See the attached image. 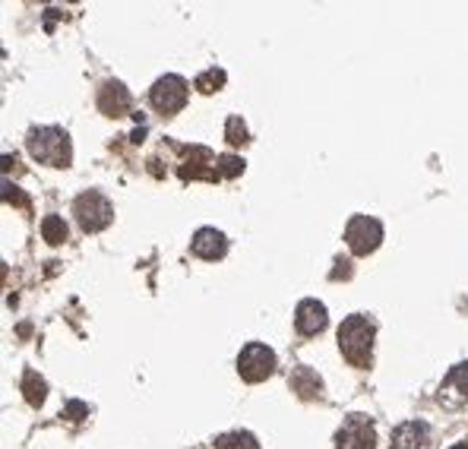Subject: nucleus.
Returning <instances> with one entry per match:
<instances>
[{
  "label": "nucleus",
  "mask_w": 468,
  "mask_h": 449,
  "mask_svg": "<svg viewBox=\"0 0 468 449\" xmlns=\"http://www.w3.org/2000/svg\"><path fill=\"white\" fill-rule=\"evenodd\" d=\"M291 389H295L301 399H316L323 389V380L316 376V370L310 367H297L295 374H291Z\"/></svg>",
  "instance_id": "ddd939ff"
},
{
  "label": "nucleus",
  "mask_w": 468,
  "mask_h": 449,
  "mask_svg": "<svg viewBox=\"0 0 468 449\" xmlns=\"http://www.w3.org/2000/svg\"><path fill=\"white\" fill-rule=\"evenodd\" d=\"M63 414H67L70 421H82V418L89 414V405H82V402H70L67 412H63Z\"/></svg>",
  "instance_id": "aec40b11"
},
{
  "label": "nucleus",
  "mask_w": 468,
  "mask_h": 449,
  "mask_svg": "<svg viewBox=\"0 0 468 449\" xmlns=\"http://www.w3.org/2000/svg\"><path fill=\"white\" fill-rule=\"evenodd\" d=\"M29 152L35 161L51 168H67L70 165V133L61 127H35L29 133Z\"/></svg>",
  "instance_id": "f03ea898"
},
{
  "label": "nucleus",
  "mask_w": 468,
  "mask_h": 449,
  "mask_svg": "<svg viewBox=\"0 0 468 449\" xmlns=\"http://www.w3.org/2000/svg\"><path fill=\"white\" fill-rule=\"evenodd\" d=\"M276 351L263 342H250L244 345V351L238 355V374L244 376L247 383H263L276 374Z\"/></svg>",
  "instance_id": "20e7f679"
},
{
  "label": "nucleus",
  "mask_w": 468,
  "mask_h": 449,
  "mask_svg": "<svg viewBox=\"0 0 468 449\" xmlns=\"http://www.w3.org/2000/svg\"><path fill=\"white\" fill-rule=\"evenodd\" d=\"M440 399L450 408L465 405L468 402V364H456V367L446 374L443 386H440Z\"/></svg>",
  "instance_id": "9b49d317"
},
{
  "label": "nucleus",
  "mask_w": 468,
  "mask_h": 449,
  "mask_svg": "<svg viewBox=\"0 0 468 449\" xmlns=\"http://www.w3.org/2000/svg\"><path fill=\"white\" fill-rule=\"evenodd\" d=\"M73 212H76V222L86 234H95V231H105L114 219V206L101 197L99 190H86L76 197L73 203Z\"/></svg>",
  "instance_id": "7ed1b4c3"
},
{
  "label": "nucleus",
  "mask_w": 468,
  "mask_h": 449,
  "mask_svg": "<svg viewBox=\"0 0 468 449\" xmlns=\"http://www.w3.org/2000/svg\"><path fill=\"white\" fill-rule=\"evenodd\" d=\"M42 234L48 238V244H61V240H67V225L61 216H48L42 222Z\"/></svg>",
  "instance_id": "dca6fc26"
},
{
  "label": "nucleus",
  "mask_w": 468,
  "mask_h": 449,
  "mask_svg": "<svg viewBox=\"0 0 468 449\" xmlns=\"http://www.w3.org/2000/svg\"><path fill=\"white\" fill-rule=\"evenodd\" d=\"M130 92L121 86V82H105L101 86V92H99V108L105 111L108 117H121V114H127L130 111Z\"/></svg>",
  "instance_id": "f8f14e48"
},
{
  "label": "nucleus",
  "mask_w": 468,
  "mask_h": 449,
  "mask_svg": "<svg viewBox=\"0 0 468 449\" xmlns=\"http://www.w3.org/2000/svg\"><path fill=\"white\" fill-rule=\"evenodd\" d=\"M452 449H468V446H465V443H459V446H452Z\"/></svg>",
  "instance_id": "412c9836"
},
{
  "label": "nucleus",
  "mask_w": 468,
  "mask_h": 449,
  "mask_svg": "<svg viewBox=\"0 0 468 449\" xmlns=\"http://www.w3.org/2000/svg\"><path fill=\"white\" fill-rule=\"evenodd\" d=\"M190 250L199 259H222L228 253V238L222 231H216V228H199L190 240Z\"/></svg>",
  "instance_id": "9d476101"
},
{
  "label": "nucleus",
  "mask_w": 468,
  "mask_h": 449,
  "mask_svg": "<svg viewBox=\"0 0 468 449\" xmlns=\"http://www.w3.org/2000/svg\"><path fill=\"white\" fill-rule=\"evenodd\" d=\"M329 323V314H326V304L316 301V297H307V301L297 304L295 310V329L301 336H320Z\"/></svg>",
  "instance_id": "6e6552de"
},
{
  "label": "nucleus",
  "mask_w": 468,
  "mask_h": 449,
  "mask_svg": "<svg viewBox=\"0 0 468 449\" xmlns=\"http://www.w3.org/2000/svg\"><path fill=\"white\" fill-rule=\"evenodd\" d=\"M216 449H259L257 437L247 431H234V433H222L216 440Z\"/></svg>",
  "instance_id": "2eb2a0df"
},
{
  "label": "nucleus",
  "mask_w": 468,
  "mask_h": 449,
  "mask_svg": "<svg viewBox=\"0 0 468 449\" xmlns=\"http://www.w3.org/2000/svg\"><path fill=\"white\" fill-rule=\"evenodd\" d=\"M431 446V427L424 421H405L393 431L389 449H427Z\"/></svg>",
  "instance_id": "1a4fd4ad"
},
{
  "label": "nucleus",
  "mask_w": 468,
  "mask_h": 449,
  "mask_svg": "<svg viewBox=\"0 0 468 449\" xmlns=\"http://www.w3.org/2000/svg\"><path fill=\"white\" fill-rule=\"evenodd\" d=\"M335 449H376V431L367 414H348L335 431Z\"/></svg>",
  "instance_id": "423d86ee"
},
{
  "label": "nucleus",
  "mask_w": 468,
  "mask_h": 449,
  "mask_svg": "<svg viewBox=\"0 0 468 449\" xmlns=\"http://www.w3.org/2000/svg\"><path fill=\"white\" fill-rule=\"evenodd\" d=\"M222 82H225L222 70H209V73H203L197 80V89H199V92H216V89H222Z\"/></svg>",
  "instance_id": "a211bd4d"
},
{
  "label": "nucleus",
  "mask_w": 468,
  "mask_h": 449,
  "mask_svg": "<svg viewBox=\"0 0 468 449\" xmlns=\"http://www.w3.org/2000/svg\"><path fill=\"white\" fill-rule=\"evenodd\" d=\"M23 395H25V402H29L32 408H42L44 395H48V386H44V380L35 374V370H25V376H23Z\"/></svg>",
  "instance_id": "4468645a"
},
{
  "label": "nucleus",
  "mask_w": 468,
  "mask_h": 449,
  "mask_svg": "<svg viewBox=\"0 0 468 449\" xmlns=\"http://www.w3.org/2000/svg\"><path fill=\"white\" fill-rule=\"evenodd\" d=\"M374 336H376L374 320H367L364 314H351L348 320H342L339 348L351 367H370V357H374Z\"/></svg>",
  "instance_id": "f257e3e1"
},
{
  "label": "nucleus",
  "mask_w": 468,
  "mask_h": 449,
  "mask_svg": "<svg viewBox=\"0 0 468 449\" xmlns=\"http://www.w3.org/2000/svg\"><path fill=\"white\" fill-rule=\"evenodd\" d=\"M216 168H218L216 178H238L244 171V161L234 159V155H222V159H216Z\"/></svg>",
  "instance_id": "f3484780"
},
{
  "label": "nucleus",
  "mask_w": 468,
  "mask_h": 449,
  "mask_svg": "<svg viewBox=\"0 0 468 449\" xmlns=\"http://www.w3.org/2000/svg\"><path fill=\"white\" fill-rule=\"evenodd\" d=\"M187 95H190V86H187L184 76L168 73V76H161V80L152 86V92H149V102H152V108H155L159 114L171 117V114H178L180 108L187 105Z\"/></svg>",
  "instance_id": "39448f33"
},
{
  "label": "nucleus",
  "mask_w": 468,
  "mask_h": 449,
  "mask_svg": "<svg viewBox=\"0 0 468 449\" xmlns=\"http://www.w3.org/2000/svg\"><path fill=\"white\" fill-rule=\"evenodd\" d=\"M380 240H383V225L370 216H355L345 228V244L351 247V253H357V257L374 253L376 247H380Z\"/></svg>",
  "instance_id": "0eeeda50"
},
{
  "label": "nucleus",
  "mask_w": 468,
  "mask_h": 449,
  "mask_svg": "<svg viewBox=\"0 0 468 449\" xmlns=\"http://www.w3.org/2000/svg\"><path fill=\"white\" fill-rule=\"evenodd\" d=\"M225 133H228V142L231 146H240V142H247V127L240 117H228V127H225Z\"/></svg>",
  "instance_id": "6ab92c4d"
}]
</instances>
